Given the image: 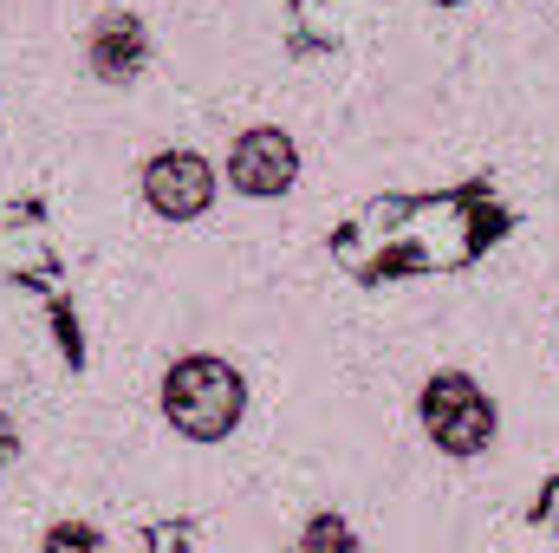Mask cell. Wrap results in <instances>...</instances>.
<instances>
[{"label": "cell", "instance_id": "1", "mask_svg": "<svg viewBox=\"0 0 559 553\" xmlns=\"http://www.w3.org/2000/svg\"><path fill=\"white\" fill-rule=\"evenodd\" d=\"M156 398H163V416H169L176 436L222 443V436H235V423L248 411V378L228 358H215V352H189V358H176L163 372Z\"/></svg>", "mask_w": 559, "mask_h": 553}, {"label": "cell", "instance_id": "2", "mask_svg": "<svg viewBox=\"0 0 559 553\" xmlns=\"http://www.w3.org/2000/svg\"><path fill=\"white\" fill-rule=\"evenodd\" d=\"M417 423H423V436H429L442 456H455V462L481 456V449L495 443V430H501L495 398H488L468 372H436L417 391Z\"/></svg>", "mask_w": 559, "mask_h": 553}, {"label": "cell", "instance_id": "3", "mask_svg": "<svg viewBox=\"0 0 559 553\" xmlns=\"http://www.w3.org/2000/svg\"><path fill=\"white\" fill-rule=\"evenodd\" d=\"M222 176L202 150H156L143 163V202L163 215V222H195L209 202H215Z\"/></svg>", "mask_w": 559, "mask_h": 553}, {"label": "cell", "instance_id": "4", "mask_svg": "<svg viewBox=\"0 0 559 553\" xmlns=\"http://www.w3.org/2000/svg\"><path fill=\"white\" fill-rule=\"evenodd\" d=\"M293 176H299V150H293V138L280 125H254V131H241L235 150H228V183L241 196H254V202L286 196Z\"/></svg>", "mask_w": 559, "mask_h": 553}, {"label": "cell", "instance_id": "5", "mask_svg": "<svg viewBox=\"0 0 559 553\" xmlns=\"http://www.w3.org/2000/svg\"><path fill=\"white\" fill-rule=\"evenodd\" d=\"M85 66H92V79H105V85H131L143 66H150V33H143L138 13H98L92 20V33H85Z\"/></svg>", "mask_w": 559, "mask_h": 553}, {"label": "cell", "instance_id": "6", "mask_svg": "<svg viewBox=\"0 0 559 553\" xmlns=\"http://www.w3.org/2000/svg\"><path fill=\"white\" fill-rule=\"evenodd\" d=\"M286 553H358V534H352V521H345V515L319 508V515L299 528V541H293Z\"/></svg>", "mask_w": 559, "mask_h": 553}, {"label": "cell", "instance_id": "7", "mask_svg": "<svg viewBox=\"0 0 559 553\" xmlns=\"http://www.w3.org/2000/svg\"><path fill=\"white\" fill-rule=\"evenodd\" d=\"M39 553H105V534H98L92 521H52L46 541H39Z\"/></svg>", "mask_w": 559, "mask_h": 553}, {"label": "cell", "instance_id": "8", "mask_svg": "<svg viewBox=\"0 0 559 553\" xmlns=\"http://www.w3.org/2000/svg\"><path fill=\"white\" fill-rule=\"evenodd\" d=\"M13 456H20V423H13V416L0 411V469H7Z\"/></svg>", "mask_w": 559, "mask_h": 553}]
</instances>
